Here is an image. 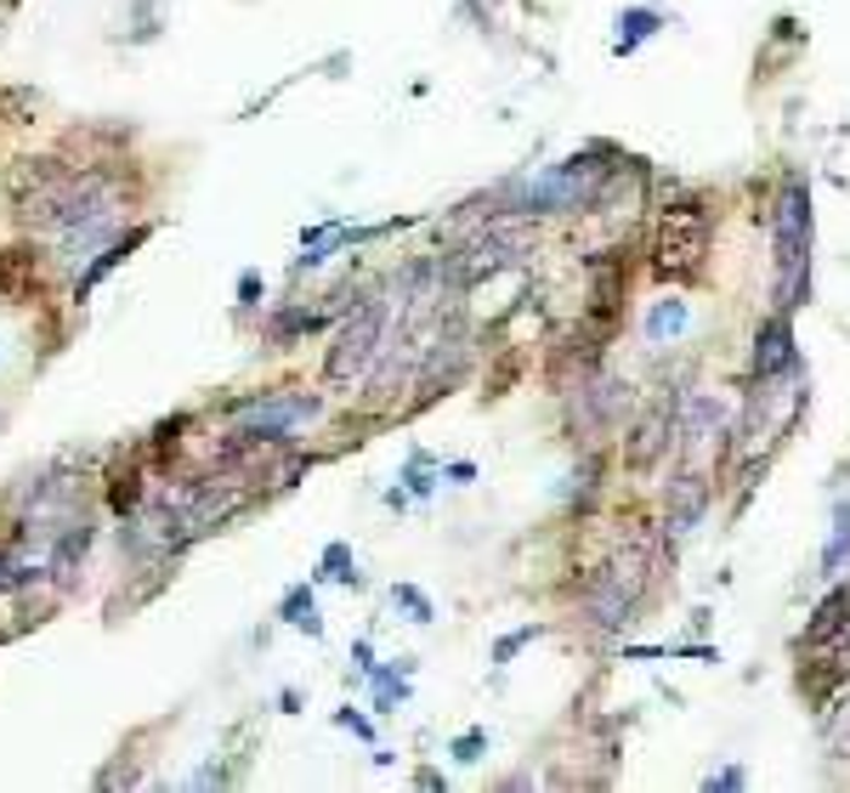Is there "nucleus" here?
<instances>
[{"label": "nucleus", "instance_id": "obj_1", "mask_svg": "<svg viewBox=\"0 0 850 793\" xmlns=\"http://www.w3.org/2000/svg\"><path fill=\"white\" fill-rule=\"evenodd\" d=\"M805 267H811V198L800 182L777 198V307L789 312L805 301Z\"/></svg>", "mask_w": 850, "mask_h": 793}, {"label": "nucleus", "instance_id": "obj_2", "mask_svg": "<svg viewBox=\"0 0 850 793\" xmlns=\"http://www.w3.org/2000/svg\"><path fill=\"white\" fill-rule=\"evenodd\" d=\"M709 255V216L703 205H669L658 216V233H652V261H658L664 278H698Z\"/></svg>", "mask_w": 850, "mask_h": 793}, {"label": "nucleus", "instance_id": "obj_3", "mask_svg": "<svg viewBox=\"0 0 850 793\" xmlns=\"http://www.w3.org/2000/svg\"><path fill=\"white\" fill-rule=\"evenodd\" d=\"M601 187V164L590 159H567V164H550V171L528 176L516 187V210L521 216H550V210H578L590 205Z\"/></svg>", "mask_w": 850, "mask_h": 793}, {"label": "nucleus", "instance_id": "obj_4", "mask_svg": "<svg viewBox=\"0 0 850 793\" xmlns=\"http://www.w3.org/2000/svg\"><path fill=\"white\" fill-rule=\"evenodd\" d=\"M380 346H386V301L352 307V318L341 323V335L330 346V363H323L330 386H357L369 375V363L380 357Z\"/></svg>", "mask_w": 850, "mask_h": 793}, {"label": "nucleus", "instance_id": "obj_5", "mask_svg": "<svg viewBox=\"0 0 850 793\" xmlns=\"http://www.w3.org/2000/svg\"><path fill=\"white\" fill-rule=\"evenodd\" d=\"M528 250H533V233H528V227H487L482 239H471L466 250L448 255V284H453V289H471V284H482V278L505 273L510 261H521Z\"/></svg>", "mask_w": 850, "mask_h": 793}, {"label": "nucleus", "instance_id": "obj_6", "mask_svg": "<svg viewBox=\"0 0 850 793\" xmlns=\"http://www.w3.org/2000/svg\"><path fill=\"white\" fill-rule=\"evenodd\" d=\"M646 555L630 550V555H618L612 567L584 589V607H590V618L601 623V630H618V623H630L635 607H641V589H646Z\"/></svg>", "mask_w": 850, "mask_h": 793}, {"label": "nucleus", "instance_id": "obj_7", "mask_svg": "<svg viewBox=\"0 0 850 793\" xmlns=\"http://www.w3.org/2000/svg\"><path fill=\"white\" fill-rule=\"evenodd\" d=\"M318 396L307 391H273V396H261V403H244V425H239V443H284L296 425L318 420Z\"/></svg>", "mask_w": 850, "mask_h": 793}, {"label": "nucleus", "instance_id": "obj_8", "mask_svg": "<svg viewBox=\"0 0 850 793\" xmlns=\"http://www.w3.org/2000/svg\"><path fill=\"white\" fill-rule=\"evenodd\" d=\"M721 437H726V414L709 396H692V409H686V466H692V476L721 453Z\"/></svg>", "mask_w": 850, "mask_h": 793}, {"label": "nucleus", "instance_id": "obj_9", "mask_svg": "<svg viewBox=\"0 0 850 793\" xmlns=\"http://www.w3.org/2000/svg\"><path fill=\"white\" fill-rule=\"evenodd\" d=\"M148 233H153V227H137V233H125V239H114V244H103V250H96V255L85 261V273L74 278V301H91V289L103 284V278H108V273H114L119 261H125L130 250H137V244L148 239Z\"/></svg>", "mask_w": 850, "mask_h": 793}, {"label": "nucleus", "instance_id": "obj_10", "mask_svg": "<svg viewBox=\"0 0 850 793\" xmlns=\"http://www.w3.org/2000/svg\"><path fill=\"white\" fill-rule=\"evenodd\" d=\"M794 335H789V323L782 318H771L766 329H760V341H755V375L760 380H777L782 369H794Z\"/></svg>", "mask_w": 850, "mask_h": 793}, {"label": "nucleus", "instance_id": "obj_11", "mask_svg": "<svg viewBox=\"0 0 850 793\" xmlns=\"http://www.w3.org/2000/svg\"><path fill=\"white\" fill-rule=\"evenodd\" d=\"M703 505H709V487H703L698 476H680L675 493H669V533H675V539L692 533L698 516H703Z\"/></svg>", "mask_w": 850, "mask_h": 793}, {"label": "nucleus", "instance_id": "obj_12", "mask_svg": "<svg viewBox=\"0 0 850 793\" xmlns=\"http://www.w3.org/2000/svg\"><path fill=\"white\" fill-rule=\"evenodd\" d=\"M845 612H850V595L845 589H834L823 607H816V618L805 623V652H816V646H828L834 635H845Z\"/></svg>", "mask_w": 850, "mask_h": 793}, {"label": "nucleus", "instance_id": "obj_13", "mask_svg": "<svg viewBox=\"0 0 850 793\" xmlns=\"http://www.w3.org/2000/svg\"><path fill=\"white\" fill-rule=\"evenodd\" d=\"M318 578H323V584H352V589L364 584L352 544H323V555H318Z\"/></svg>", "mask_w": 850, "mask_h": 793}, {"label": "nucleus", "instance_id": "obj_14", "mask_svg": "<svg viewBox=\"0 0 850 793\" xmlns=\"http://www.w3.org/2000/svg\"><path fill=\"white\" fill-rule=\"evenodd\" d=\"M278 618H284V623H296V630H307V635H323V618H318V601H312V589H307V584H296V589L284 595Z\"/></svg>", "mask_w": 850, "mask_h": 793}, {"label": "nucleus", "instance_id": "obj_15", "mask_svg": "<svg viewBox=\"0 0 850 793\" xmlns=\"http://www.w3.org/2000/svg\"><path fill=\"white\" fill-rule=\"evenodd\" d=\"M680 329H686V301H675V295H669V301H658V307L646 312V341H652V346L675 341Z\"/></svg>", "mask_w": 850, "mask_h": 793}, {"label": "nucleus", "instance_id": "obj_16", "mask_svg": "<svg viewBox=\"0 0 850 793\" xmlns=\"http://www.w3.org/2000/svg\"><path fill=\"white\" fill-rule=\"evenodd\" d=\"M658 23H664L658 12H646V7H630L624 18H618V41H612V46H618V51H635V46H641V41L652 35V28H658Z\"/></svg>", "mask_w": 850, "mask_h": 793}, {"label": "nucleus", "instance_id": "obj_17", "mask_svg": "<svg viewBox=\"0 0 850 793\" xmlns=\"http://www.w3.org/2000/svg\"><path fill=\"white\" fill-rule=\"evenodd\" d=\"M845 561H850V505L834 510V539H828V550H823V573H839Z\"/></svg>", "mask_w": 850, "mask_h": 793}, {"label": "nucleus", "instance_id": "obj_18", "mask_svg": "<svg viewBox=\"0 0 850 793\" xmlns=\"http://www.w3.org/2000/svg\"><path fill=\"white\" fill-rule=\"evenodd\" d=\"M391 601H398V607H403L414 623H432V618H437V607L425 601V595H420L414 584H391Z\"/></svg>", "mask_w": 850, "mask_h": 793}, {"label": "nucleus", "instance_id": "obj_19", "mask_svg": "<svg viewBox=\"0 0 850 793\" xmlns=\"http://www.w3.org/2000/svg\"><path fill=\"white\" fill-rule=\"evenodd\" d=\"M312 329H318V312H307V307H301V312H284V318L273 323V341L284 346L289 335H312Z\"/></svg>", "mask_w": 850, "mask_h": 793}, {"label": "nucleus", "instance_id": "obj_20", "mask_svg": "<svg viewBox=\"0 0 850 793\" xmlns=\"http://www.w3.org/2000/svg\"><path fill=\"white\" fill-rule=\"evenodd\" d=\"M403 482H409V493H432V459H425V453H414V459H409V476H403Z\"/></svg>", "mask_w": 850, "mask_h": 793}, {"label": "nucleus", "instance_id": "obj_21", "mask_svg": "<svg viewBox=\"0 0 850 793\" xmlns=\"http://www.w3.org/2000/svg\"><path fill=\"white\" fill-rule=\"evenodd\" d=\"M828 748L834 754H850V703H845L839 720H828Z\"/></svg>", "mask_w": 850, "mask_h": 793}, {"label": "nucleus", "instance_id": "obj_22", "mask_svg": "<svg viewBox=\"0 0 850 793\" xmlns=\"http://www.w3.org/2000/svg\"><path fill=\"white\" fill-rule=\"evenodd\" d=\"M533 635H539V630H516V635H505V641H499V646H494V664H510V657H516V652H521V646H528V641H533Z\"/></svg>", "mask_w": 850, "mask_h": 793}, {"label": "nucleus", "instance_id": "obj_23", "mask_svg": "<svg viewBox=\"0 0 850 793\" xmlns=\"http://www.w3.org/2000/svg\"><path fill=\"white\" fill-rule=\"evenodd\" d=\"M335 725H341V732H352V737H375V725L357 714V709H335Z\"/></svg>", "mask_w": 850, "mask_h": 793}, {"label": "nucleus", "instance_id": "obj_24", "mask_svg": "<svg viewBox=\"0 0 850 793\" xmlns=\"http://www.w3.org/2000/svg\"><path fill=\"white\" fill-rule=\"evenodd\" d=\"M482 748H487V737L482 732H466L460 743H453V759H466V766H471V759H482Z\"/></svg>", "mask_w": 850, "mask_h": 793}, {"label": "nucleus", "instance_id": "obj_25", "mask_svg": "<svg viewBox=\"0 0 850 793\" xmlns=\"http://www.w3.org/2000/svg\"><path fill=\"white\" fill-rule=\"evenodd\" d=\"M255 295H261V273H239V301L255 307Z\"/></svg>", "mask_w": 850, "mask_h": 793}, {"label": "nucleus", "instance_id": "obj_26", "mask_svg": "<svg viewBox=\"0 0 850 793\" xmlns=\"http://www.w3.org/2000/svg\"><path fill=\"white\" fill-rule=\"evenodd\" d=\"M709 788H743V771H737V766H726V771H714V777H709Z\"/></svg>", "mask_w": 850, "mask_h": 793}]
</instances>
